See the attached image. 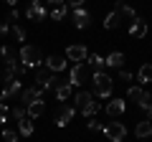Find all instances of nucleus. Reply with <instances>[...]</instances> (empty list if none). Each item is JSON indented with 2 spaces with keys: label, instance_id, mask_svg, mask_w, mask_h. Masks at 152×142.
<instances>
[{
  "label": "nucleus",
  "instance_id": "f257e3e1",
  "mask_svg": "<svg viewBox=\"0 0 152 142\" xmlns=\"http://www.w3.org/2000/svg\"><path fill=\"white\" fill-rule=\"evenodd\" d=\"M18 61H20V66H26V69H36V66L43 64V56H41V51H38L36 46L23 43L20 53H18Z\"/></svg>",
  "mask_w": 152,
  "mask_h": 142
},
{
  "label": "nucleus",
  "instance_id": "f03ea898",
  "mask_svg": "<svg viewBox=\"0 0 152 142\" xmlns=\"http://www.w3.org/2000/svg\"><path fill=\"white\" fill-rule=\"evenodd\" d=\"M112 89H114V81L104 74V71H96V74H94V94L102 97V99H107L109 94H112Z\"/></svg>",
  "mask_w": 152,
  "mask_h": 142
},
{
  "label": "nucleus",
  "instance_id": "7ed1b4c3",
  "mask_svg": "<svg viewBox=\"0 0 152 142\" xmlns=\"http://www.w3.org/2000/svg\"><path fill=\"white\" fill-rule=\"evenodd\" d=\"M104 137H107L109 142H122L127 137V127L122 124V122H107V124L102 127Z\"/></svg>",
  "mask_w": 152,
  "mask_h": 142
},
{
  "label": "nucleus",
  "instance_id": "20e7f679",
  "mask_svg": "<svg viewBox=\"0 0 152 142\" xmlns=\"http://www.w3.org/2000/svg\"><path fill=\"white\" fill-rule=\"evenodd\" d=\"M86 79H89V69L84 64L71 66V71H69V84L71 86H81V84H86Z\"/></svg>",
  "mask_w": 152,
  "mask_h": 142
},
{
  "label": "nucleus",
  "instance_id": "39448f33",
  "mask_svg": "<svg viewBox=\"0 0 152 142\" xmlns=\"http://www.w3.org/2000/svg\"><path fill=\"white\" fill-rule=\"evenodd\" d=\"M18 99H20L23 107H28L31 102H38V99H43V89H41V86H26V89H20Z\"/></svg>",
  "mask_w": 152,
  "mask_h": 142
},
{
  "label": "nucleus",
  "instance_id": "423d86ee",
  "mask_svg": "<svg viewBox=\"0 0 152 142\" xmlns=\"http://www.w3.org/2000/svg\"><path fill=\"white\" fill-rule=\"evenodd\" d=\"M33 74H36V86H41L46 91V84L51 81V76H53V71L48 69V66L46 64H41V66H36V69H33Z\"/></svg>",
  "mask_w": 152,
  "mask_h": 142
},
{
  "label": "nucleus",
  "instance_id": "0eeeda50",
  "mask_svg": "<svg viewBox=\"0 0 152 142\" xmlns=\"http://www.w3.org/2000/svg\"><path fill=\"white\" fill-rule=\"evenodd\" d=\"M86 46H81V43H74V46H69L66 48V59L69 61H76V64H81V61H86Z\"/></svg>",
  "mask_w": 152,
  "mask_h": 142
},
{
  "label": "nucleus",
  "instance_id": "6e6552de",
  "mask_svg": "<svg viewBox=\"0 0 152 142\" xmlns=\"http://www.w3.org/2000/svg\"><path fill=\"white\" fill-rule=\"evenodd\" d=\"M76 114V109L74 107H66V104H61L58 107V112H56V127H66L71 122V117Z\"/></svg>",
  "mask_w": 152,
  "mask_h": 142
},
{
  "label": "nucleus",
  "instance_id": "1a4fd4ad",
  "mask_svg": "<svg viewBox=\"0 0 152 142\" xmlns=\"http://www.w3.org/2000/svg\"><path fill=\"white\" fill-rule=\"evenodd\" d=\"M114 13H117L119 18H129V20H134V18H137L134 8H132V5H127L124 0H114Z\"/></svg>",
  "mask_w": 152,
  "mask_h": 142
},
{
  "label": "nucleus",
  "instance_id": "9d476101",
  "mask_svg": "<svg viewBox=\"0 0 152 142\" xmlns=\"http://www.w3.org/2000/svg\"><path fill=\"white\" fill-rule=\"evenodd\" d=\"M26 18H28V20H43V18H46V8L41 5V0H33V5L28 8Z\"/></svg>",
  "mask_w": 152,
  "mask_h": 142
},
{
  "label": "nucleus",
  "instance_id": "9b49d317",
  "mask_svg": "<svg viewBox=\"0 0 152 142\" xmlns=\"http://www.w3.org/2000/svg\"><path fill=\"white\" fill-rule=\"evenodd\" d=\"M129 36H132V38H145V36H147V23L142 20L140 15H137L134 20H132V28H129Z\"/></svg>",
  "mask_w": 152,
  "mask_h": 142
},
{
  "label": "nucleus",
  "instance_id": "f8f14e48",
  "mask_svg": "<svg viewBox=\"0 0 152 142\" xmlns=\"http://www.w3.org/2000/svg\"><path fill=\"white\" fill-rule=\"evenodd\" d=\"M89 23H91V15L84 8H76L74 10V26L76 28H89Z\"/></svg>",
  "mask_w": 152,
  "mask_h": 142
},
{
  "label": "nucleus",
  "instance_id": "ddd939ff",
  "mask_svg": "<svg viewBox=\"0 0 152 142\" xmlns=\"http://www.w3.org/2000/svg\"><path fill=\"white\" fill-rule=\"evenodd\" d=\"M26 112H28V117H31V119H36V117H41L46 112V102L43 99H38V102H31L26 107Z\"/></svg>",
  "mask_w": 152,
  "mask_h": 142
},
{
  "label": "nucleus",
  "instance_id": "4468645a",
  "mask_svg": "<svg viewBox=\"0 0 152 142\" xmlns=\"http://www.w3.org/2000/svg\"><path fill=\"white\" fill-rule=\"evenodd\" d=\"M91 99H94V97H91L89 91H84V89H81V91H76V94H74V109H79V112H81L84 107H86V104L91 102Z\"/></svg>",
  "mask_w": 152,
  "mask_h": 142
},
{
  "label": "nucleus",
  "instance_id": "2eb2a0df",
  "mask_svg": "<svg viewBox=\"0 0 152 142\" xmlns=\"http://www.w3.org/2000/svg\"><path fill=\"white\" fill-rule=\"evenodd\" d=\"M124 107H127L124 99H112V102L107 104V114L109 117H119L122 112H124Z\"/></svg>",
  "mask_w": 152,
  "mask_h": 142
},
{
  "label": "nucleus",
  "instance_id": "dca6fc26",
  "mask_svg": "<svg viewBox=\"0 0 152 142\" xmlns=\"http://www.w3.org/2000/svg\"><path fill=\"white\" fill-rule=\"evenodd\" d=\"M124 53H119V51H114V53H109L107 59H104V64L107 66H112V69H122V66H124Z\"/></svg>",
  "mask_w": 152,
  "mask_h": 142
},
{
  "label": "nucleus",
  "instance_id": "f3484780",
  "mask_svg": "<svg viewBox=\"0 0 152 142\" xmlns=\"http://www.w3.org/2000/svg\"><path fill=\"white\" fill-rule=\"evenodd\" d=\"M43 64L48 66V69L53 71V74H56V71H64V69H66V59H61V56H48V59H46Z\"/></svg>",
  "mask_w": 152,
  "mask_h": 142
},
{
  "label": "nucleus",
  "instance_id": "a211bd4d",
  "mask_svg": "<svg viewBox=\"0 0 152 142\" xmlns=\"http://www.w3.org/2000/svg\"><path fill=\"white\" fill-rule=\"evenodd\" d=\"M137 81L145 84V86L152 81V66H150V64H142V66H140V71H137Z\"/></svg>",
  "mask_w": 152,
  "mask_h": 142
},
{
  "label": "nucleus",
  "instance_id": "6ab92c4d",
  "mask_svg": "<svg viewBox=\"0 0 152 142\" xmlns=\"http://www.w3.org/2000/svg\"><path fill=\"white\" fill-rule=\"evenodd\" d=\"M134 135L140 137V140L150 137V135H152V122H150V119H145V122H137V127H134Z\"/></svg>",
  "mask_w": 152,
  "mask_h": 142
},
{
  "label": "nucleus",
  "instance_id": "aec40b11",
  "mask_svg": "<svg viewBox=\"0 0 152 142\" xmlns=\"http://www.w3.org/2000/svg\"><path fill=\"white\" fill-rule=\"evenodd\" d=\"M18 135H23V137H31V135H33V122H31V117L18 119Z\"/></svg>",
  "mask_w": 152,
  "mask_h": 142
},
{
  "label": "nucleus",
  "instance_id": "412c9836",
  "mask_svg": "<svg viewBox=\"0 0 152 142\" xmlns=\"http://www.w3.org/2000/svg\"><path fill=\"white\" fill-rule=\"evenodd\" d=\"M69 97H71V84L64 79V81H61L58 86H56V99H58V102H66Z\"/></svg>",
  "mask_w": 152,
  "mask_h": 142
},
{
  "label": "nucleus",
  "instance_id": "4be33fe9",
  "mask_svg": "<svg viewBox=\"0 0 152 142\" xmlns=\"http://www.w3.org/2000/svg\"><path fill=\"white\" fill-rule=\"evenodd\" d=\"M86 59H89L86 64L91 66L94 71H104V69H107V64H104V59H102V56H99V53H89Z\"/></svg>",
  "mask_w": 152,
  "mask_h": 142
},
{
  "label": "nucleus",
  "instance_id": "5701e85b",
  "mask_svg": "<svg viewBox=\"0 0 152 142\" xmlns=\"http://www.w3.org/2000/svg\"><path fill=\"white\" fill-rule=\"evenodd\" d=\"M99 112H102V104H99V102H94V99H91V102H89L86 107L81 109V114H84V117H91V119H94V117H96Z\"/></svg>",
  "mask_w": 152,
  "mask_h": 142
},
{
  "label": "nucleus",
  "instance_id": "b1692460",
  "mask_svg": "<svg viewBox=\"0 0 152 142\" xmlns=\"http://www.w3.org/2000/svg\"><path fill=\"white\" fill-rule=\"evenodd\" d=\"M119 20L122 18L117 15V13H107V18H104V28H107V31H114V28H119Z\"/></svg>",
  "mask_w": 152,
  "mask_h": 142
},
{
  "label": "nucleus",
  "instance_id": "393cba45",
  "mask_svg": "<svg viewBox=\"0 0 152 142\" xmlns=\"http://www.w3.org/2000/svg\"><path fill=\"white\" fill-rule=\"evenodd\" d=\"M127 97H129L132 102H142V97H145V89H142V86H129V89H127Z\"/></svg>",
  "mask_w": 152,
  "mask_h": 142
},
{
  "label": "nucleus",
  "instance_id": "a878e982",
  "mask_svg": "<svg viewBox=\"0 0 152 142\" xmlns=\"http://www.w3.org/2000/svg\"><path fill=\"white\" fill-rule=\"evenodd\" d=\"M10 117H13V119H23V117H28V112H26L23 104H18V107H13V109H10Z\"/></svg>",
  "mask_w": 152,
  "mask_h": 142
},
{
  "label": "nucleus",
  "instance_id": "bb28decb",
  "mask_svg": "<svg viewBox=\"0 0 152 142\" xmlns=\"http://www.w3.org/2000/svg\"><path fill=\"white\" fill-rule=\"evenodd\" d=\"M18 132H13V130H8V127H3V142H18Z\"/></svg>",
  "mask_w": 152,
  "mask_h": 142
},
{
  "label": "nucleus",
  "instance_id": "cd10ccee",
  "mask_svg": "<svg viewBox=\"0 0 152 142\" xmlns=\"http://www.w3.org/2000/svg\"><path fill=\"white\" fill-rule=\"evenodd\" d=\"M64 18H66V5L53 8V10H51V20H64Z\"/></svg>",
  "mask_w": 152,
  "mask_h": 142
},
{
  "label": "nucleus",
  "instance_id": "c85d7f7f",
  "mask_svg": "<svg viewBox=\"0 0 152 142\" xmlns=\"http://www.w3.org/2000/svg\"><path fill=\"white\" fill-rule=\"evenodd\" d=\"M8 117H10V109H8V104H0V124H3V127H5Z\"/></svg>",
  "mask_w": 152,
  "mask_h": 142
},
{
  "label": "nucleus",
  "instance_id": "c756f323",
  "mask_svg": "<svg viewBox=\"0 0 152 142\" xmlns=\"http://www.w3.org/2000/svg\"><path fill=\"white\" fill-rule=\"evenodd\" d=\"M13 36H15L18 41H23V43H26V31H23L20 26H13Z\"/></svg>",
  "mask_w": 152,
  "mask_h": 142
},
{
  "label": "nucleus",
  "instance_id": "7c9ffc66",
  "mask_svg": "<svg viewBox=\"0 0 152 142\" xmlns=\"http://www.w3.org/2000/svg\"><path fill=\"white\" fill-rule=\"evenodd\" d=\"M0 56H3V59H10V56H15V53H13L10 46H3V48H0Z\"/></svg>",
  "mask_w": 152,
  "mask_h": 142
},
{
  "label": "nucleus",
  "instance_id": "2f4dec72",
  "mask_svg": "<svg viewBox=\"0 0 152 142\" xmlns=\"http://www.w3.org/2000/svg\"><path fill=\"white\" fill-rule=\"evenodd\" d=\"M119 79H122V81H132V74L127 69H119Z\"/></svg>",
  "mask_w": 152,
  "mask_h": 142
},
{
  "label": "nucleus",
  "instance_id": "473e14b6",
  "mask_svg": "<svg viewBox=\"0 0 152 142\" xmlns=\"http://www.w3.org/2000/svg\"><path fill=\"white\" fill-rule=\"evenodd\" d=\"M102 127H104L102 122H94V119L89 122V130H91V132H102Z\"/></svg>",
  "mask_w": 152,
  "mask_h": 142
},
{
  "label": "nucleus",
  "instance_id": "72a5a7b5",
  "mask_svg": "<svg viewBox=\"0 0 152 142\" xmlns=\"http://www.w3.org/2000/svg\"><path fill=\"white\" fill-rule=\"evenodd\" d=\"M66 5H71V8L76 10V8H81V5H84V0H66Z\"/></svg>",
  "mask_w": 152,
  "mask_h": 142
},
{
  "label": "nucleus",
  "instance_id": "f704fd0d",
  "mask_svg": "<svg viewBox=\"0 0 152 142\" xmlns=\"http://www.w3.org/2000/svg\"><path fill=\"white\" fill-rule=\"evenodd\" d=\"M8 31H10V26H8L5 20H0V38H3V36H5Z\"/></svg>",
  "mask_w": 152,
  "mask_h": 142
},
{
  "label": "nucleus",
  "instance_id": "c9c22d12",
  "mask_svg": "<svg viewBox=\"0 0 152 142\" xmlns=\"http://www.w3.org/2000/svg\"><path fill=\"white\" fill-rule=\"evenodd\" d=\"M46 3H48V5H53V8H61L66 0H46Z\"/></svg>",
  "mask_w": 152,
  "mask_h": 142
},
{
  "label": "nucleus",
  "instance_id": "e433bc0d",
  "mask_svg": "<svg viewBox=\"0 0 152 142\" xmlns=\"http://www.w3.org/2000/svg\"><path fill=\"white\" fill-rule=\"evenodd\" d=\"M142 109H145V112H147V119H150V122H152V104H145V107H142Z\"/></svg>",
  "mask_w": 152,
  "mask_h": 142
},
{
  "label": "nucleus",
  "instance_id": "4c0bfd02",
  "mask_svg": "<svg viewBox=\"0 0 152 142\" xmlns=\"http://www.w3.org/2000/svg\"><path fill=\"white\" fill-rule=\"evenodd\" d=\"M18 15H20V13H18L15 8H13V10H10V15H8V20H10V23H13V20H18Z\"/></svg>",
  "mask_w": 152,
  "mask_h": 142
},
{
  "label": "nucleus",
  "instance_id": "58836bf2",
  "mask_svg": "<svg viewBox=\"0 0 152 142\" xmlns=\"http://www.w3.org/2000/svg\"><path fill=\"white\" fill-rule=\"evenodd\" d=\"M5 3H8V5H15V3H18V0H5Z\"/></svg>",
  "mask_w": 152,
  "mask_h": 142
},
{
  "label": "nucleus",
  "instance_id": "ea45409f",
  "mask_svg": "<svg viewBox=\"0 0 152 142\" xmlns=\"http://www.w3.org/2000/svg\"><path fill=\"white\" fill-rule=\"evenodd\" d=\"M0 86H3V79H0Z\"/></svg>",
  "mask_w": 152,
  "mask_h": 142
}]
</instances>
